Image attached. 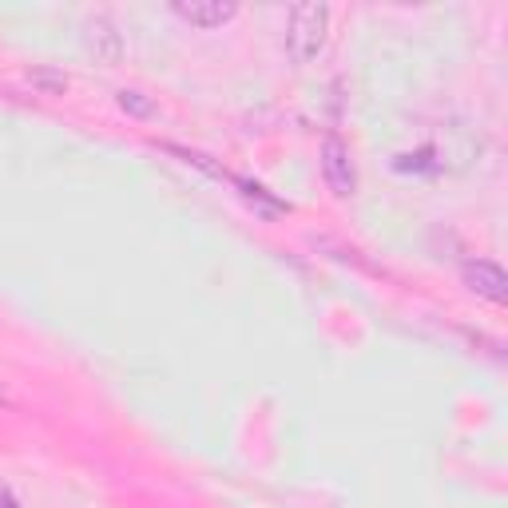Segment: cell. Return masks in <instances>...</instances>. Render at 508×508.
<instances>
[{"instance_id":"cell-1","label":"cell","mask_w":508,"mask_h":508,"mask_svg":"<svg viewBox=\"0 0 508 508\" xmlns=\"http://www.w3.org/2000/svg\"><path fill=\"white\" fill-rule=\"evenodd\" d=\"M326 32H330V8L318 5V0L294 5L291 24H286V48H291L294 64H310L326 48Z\"/></svg>"},{"instance_id":"cell-2","label":"cell","mask_w":508,"mask_h":508,"mask_svg":"<svg viewBox=\"0 0 508 508\" xmlns=\"http://www.w3.org/2000/svg\"><path fill=\"white\" fill-rule=\"evenodd\" d=\"M322 175H326V183H330L334 195L350 199L357 191V171H354L350 147H346L342 135H326L322 139Z\"/></svg>"},{"instance_id":"cell-3","label":"cell","mask_w":508,"mask_h":508,"mask_svg":"<svg viewBox=\"0 0 508 508\" xmlns=\"http://www.w3.org/2000/svg\"><path fill=\"white\" fill-rule=\"evenodd\" d=\"M84 32H88V52H92V56L99 60V64L115 68L119 60H124V36H119L115 20L107 16V13H96V16H88Z\"/></svg>"},{"instance_id":"cell-4","label":"cell","mask_w":508,"mask_h":508,"mask_svg":"<svg viewBox=\"0 0 508 508\" xmlns=\"http://www.w3.org/2000/svg\"><path fill=\"white\" fill-rule=\"evenodd\" d=\"M465 286H469L476 298L493 302V306H504L508 302V274L496 263H489V258L465 263Z\"/></svg>"},{"instance_id":"cell-5","label":"cell","mask_w":508,"mask_h":508,"mask_svg":"<svg viewBox=\"0 0 508 508\" xmlns=\"http://www.w3.org/2000/svg\"><path fill=\"white\" fill-rule=\"evenodd\" d=\"M171 13L195 28H223L238 16V5L235 0H175Z\"/></svg>"},{"instance_id":"cell-6","label":"cell","mask_w":508,"mask_h":508,"mask_svg":"<svg viewBox=\"0 0 508 508\" xmlns=\"http://www.w3.org/2000/svg\"><path fill=\"white\" fill-rule=\"evenodd\" d=\"M24 79H28L32 88H40L44 96H64L68 84H72V79H68V72H60V68H44V64H40V68H28Z\"/></svg>"},{"instance_id":"cell-7","label":"cell","mask_w":508,"mask_h":508,"mask_svg":"<svg viewBox=\"0 0 508 508\" xmlns=\"http://www.w3.org/2000/svg\"><path fill=\"white\" fill-rule=\"evenodd\" d=\"M115 104L124 107L127 115H135V119H155V115H159L155 99L147 96V92H139V88H119V92H115Z\"/></svg>"},{"instance_id":"cell-8","label":"cell","mask_w":508,"mask_h":508,"mask_svg":"<svg viewBox=\"0 0 508 508\" xmlns=\"http://www.w3.org/2000/svg\"><path fill=\"white\" fill-rule=\"evenodd\" d=\"M0 508H20V501H16V493L8 489L5 481H0Z\"/></svg>"}]
</instances>
